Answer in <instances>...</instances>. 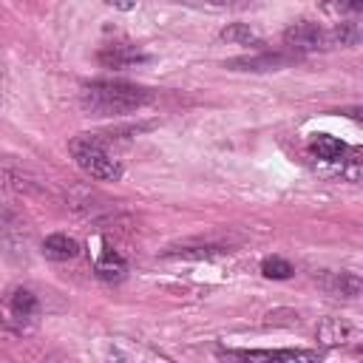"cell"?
I'll list each match as a JSON object with an SVG mask.
<instances>
[{
  "instance_id": "1",
  "label": "cell",
  "mask_w": 363,
  "mask_h": 363,
  "mask_svg": "<svg viewBox=\"0 0 363 363\" xmlns=\"http://www.w3.org/2000/svg\"><path fill=\"white\" fill-rule=\"evenodd\" d=\"M150 102V94L133 82H111L99 79L82 88V108L91 116H119L139 111L142 105Z\"/></svg>"
},
{
  "instance_id": "2",
  "label": "cell",
  "mask_w": 363,
  "mask_h": 363,
  "mask_svg": "<svg viewBox=\"0 0 363 363\" xmlns=\"http://www.w3.org/2000/svg\"><path fill=\"white\" fill-rule=\"evenodd\" d=\"M68 150H71L77 167H79L82 173H88L91 179L116 182V179L122 176V164H119L96 139H91V136H77V139H71Z\"/></svg>"
},
{
  "instance_id": "3",
  "label": "cell",
  "mask_w": 363,
  "mask_h": 363,
  "mask_svg": "<svg viewBox=\"0 0 363 363\" xmlns=\"http://www.w3.org/2000/svg\"><path fill=\"white\" fill-rule=\"evenodd\" d=\"M284 45L295 54H312V51H323L329 48V31H323L318 23H309V20H301V23H292L286 31H284Z\"/></svg>"
},
{
  "instance_id": "4",
  "label": "cell",
  "mask_w": 363,
  "mask_h": 363,
  "mask_svg": "<svg viewBox=\"0 0 363 363\" xmlns=\"http://www.w3.org/2000/svg\"><path fill=\"white\" fill-rule=\"evenodd\" d=\"M0 247L6 255H17V258H26V247H28L23 221L17 218V213H11L3 204H0Z\"/></svg>"
},
{
  "instance_id": "5",
  "label": "cell",
  "mask_w": 363,
  "mask_h": 363,
  "mask_svg": "<svg viewBox=\"0 0 363 363\" xmlns=\"http://www.w3.org/2000/svg\"><path fill=\"white\" fill-rule=\"evenodd\" d=\"M96 60L105 65V68H133L139 62L147 60V54L130 43H111L105 48L96 51Z\"/></svg>"
},
{
  "instance_id": "6",
  "label": "cell",
  "mask_w": 363,
  "mask_h": 363,
  "mask_svg": "<svg viewBox=\"0 0 363 363\" xmlns=\"http://www.w3.org/2000/svg\"><path fill=\"white\" fill-rule=\"evenodd\" d=\"M289 62H292V57H284V54H255V57H233L224 62V68H230V71H278Z\"/></svg>"
},
{
  "instance_id": "7",
  "label": "cell",
  "mask_w": 363,
  "mask_h": 363,
  "mask_svg": "<svg viewBox=\"0 0 363 363\" xmlns=\"http://www.w3.org/2000/svg\"><path fill=\"white\" fill-rule=\"evenodd\" d=\"M227 354L241 357V360H318L315 352H303V349H247V352H235L230 349Z\"/></svg>"
},
{
  "instance_id": "8",
  "label": "cell",
  "mask_w": 363,
  "mask_h": 363,
  "mask_svg": "<svg viewBox=\"0 0 363 363\" xmlns=\"http://www.w3.org/2000/svg\"><path fill=\"white\" fill-rule=\"evenodd\" d=\"M77 252H79V244L65 233H51L43 241V255L51 261H71L77 258Z\"/></svg>"
},
{
  "instance_id": "9",
  "label": "cell",
  "mask_w": 363,
  "mask_h": 363,
  "mask_svg": "<svg viewBox=\"0 0 363 363\" xmlns=\"http://www.w3.org/2000/svg\"><path fill=\"white\" fill-rule=\"evenodd\" d=\"M125 269H128V264H125V258H122L116 250L102 247V250L96 252V275H99L102 281H119V278L125 275Z\"/></svg>"
},
{
  "instance_id": "10",
  "label": "cell",
  "mask_w": 363,
  "mask_h": 363,
  "mask_svg": "<svg viewBox=\"0 0 363 363\" xmlns=\"http://www.w3.org/2000/svg\"><path fill=\"white\" fill-rule=\"evenodd\" d=\"M9 309H11V318L26 320V318H34L40 312V301H37V295L31 289H23L20 286V289H14L9 295Z\"/></svg>"
},
{
  "instance_id": "11",
  "label": "cell",
  "mask_w": 363,
  "mask_h": 363,
  "mask_svg": "<svg viewBox=\"0 0 363 363\" xmlns=\"http://www.w3.org/2000/svg\"><path fill=\"white\" fill-rule=\"evenodd\" d=\"M309 150L320 162H343V156H346V145L335 136H315Z\"/></svg>"
},
{
  "instance_id": "12",
  "label": "cell",
  "mask_w": 363,
  "mask_h": 363,
  "mask_svg": "<svg viewBox=\"0 0 363 363\" xmlns=\"http://www.w3.org/2000/svg\"><path fill=\"white\" fill-rule=\"evenodd\" d=\"M360 275L357 272H349V269H343V272H332V281L326 284V289L329 292H335V295H343V298H357L360 295Z\"/></svg>"
},
{
  "instance_id": "13",
  "label": "cell",
  "mask_w": 363,
  "mask_h": 363,
  "mask_svg": "<svg viewBox=\"0 0 363 363\" xmlns=\"http://www.w3.org/2000/svg\"><path fill=\"white\" fill-rule=\"evenodd\" d=\"M221 40L224 43H233V45H252V48L264 45V40L250 26H244V23H233V26L221 28Z\"/></svg>"
},
{
  "instance_id": "14",
  "label": "cell",
  "mask_w": 363,
  "mask_h": 363,
  "mask_svg": "<svg viewBox=\"0 0 363 363\" xmlns=\"http://www.w3.org/2000/svg\"><path fill=\"white\" fill-rule=\"evenodd\" d=\"M329 43L332 45H343V48H352L360 43V26L354 20H340L332 31H329Z\"/></svg>"
},
{
  "instance_id": "15",
  "label": "cell",
  "mask_w": 363,
  "mask_h": 363,
  "mask_svg": "<svg viewBox=\"0 0 363 363\" xmlns=\"http://www.w3.org/2000/svg\"><path fill=\"white\" fill-rule=\"evenodd\" d=\"M318 337L326 343V346H340L343 340H349V326L337 318H326L320 326H318Z\"/></svg>"
},
{
  "instance_id": "16",
  "label": "cell",
  "mask_w": 363,
  "mask_h": 363,
  "mask_svg": "<svg viewBox=\"0 0 363 363\" xmlns=\"http://www.w3.org/2000/svg\"><path fill=\"white\" fill-rule=\"evenodd\" d=\"M167 255L170 258H187V261H207V258L221 255V250L218 247H210V244H199V247H176Z\"/></svg>"
},
{
  "instance_id": "17",
  "label": "cell",
  "mask_w": 363,
  "mask_h": 363,
  "mask_svg": "<svg viewBox=\"0 0 363 363\" xmlns=\"http://www.w3.org/2000/svg\"><path fill=\"white\" fill-rule=\"evenodd\" d=\"M320 9L332 17H354L363 9V0H323Z\"/></svg>"
},
{
  "instance_id": "18",
  "label": "cell",
  "mask_w": 363,
  "mask_h": 363,
  "mask_svg": "<svg viewBox=\"0 0 363 363\" xmlns=\"http://www.w3.org/2000/svg\"><path fill=\"white\" fill-rule=\"evenodd\" d=\"M261 272H264L267 278H272V281H284V278H289L295 269H292V264H289V261H284V258L272 255V258H264Z\"/></svg>"
},
{
  "instance_id": "19",
  "label": "cell",
  "mask_w": 363,
  "mask_h": 363,
  "mask_svg": "<svg viewBox=\"0 0 363 363\" xmlns=\"http://www.w3.org/2000/svg\"><path fill=\"white\" fill-rule=\"evenodd\" d=\"M199 6H207V9H244L250 6V0H193Z\"/></svg>"
},
{
  "instance_id": "20",
  "label": "cell",
  "mask_w": 363,
  "mask_h": 363,
  "mask_svg": "<svg viewBox=\"0 0 363 363\" xmlns=\"http://www.w3.org/2000/svg\"><path fill=\"white\" fill-rule=\"evenodd\" d=\"M105 3L113 6V9H119V11H130L136 6V0H105Z\"/></svg>"
},
{
  "instance_id": "21",
  "label": "cell",
  "mask_w": 363,
  "mask_h": 363,
  "mask_svg": "<svg viewBox=\"0 0 363 363\" xmlns=\"http://www.w3.org/2000/svg\"><path fill=\"white\" fill-rule=\"evenodd\" d=\"M0 326H3V329H9V318H6L3 312H0Z\"/></svg>"
}]
</instances>
